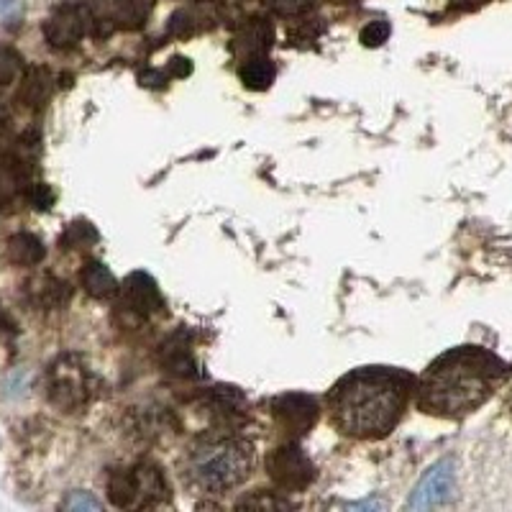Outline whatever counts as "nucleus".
<instances>
[{"label":"nucleus","mask_w":512,"mask_h":512,"mask_svg":"<svg viewBox=\"0 0 512 512\" xmlns=\"http://www.w3.org/2000/svg\"><path fill=\"white\" fill-rule=\"evenodd\" d=\"M507 367L484 349H456L441 356L420 382V408L443 418L472 413L489 400Z\"/></svg>","instance_id":"nucleus-1"},{"label":"nucleus","mask_w":512,"mask_h":512,"mask_svg":"<svg viewBox=\"0 0 512 512\" xmlns=\"http://www.w3.org/2000/svg\"><path fill=\"white\" fill-rule=\"evenodd\" d=\"M410 395V377L390 369H361L349 374L331 395L338 428L356 438L387 436L402 418Z\"/></svg>","instance_id":"nucleus-2"},{"label":"nucleus","mask_w":512,"mask_h":512,"mask_svg":"<svg viewBox=\"0 0 512 512\" xmlns=\"http://www.w3.org/2000/svg\"><path fill=\"white\" fill-rule=\"evenodd\" d=\"M254 454L239 438H213L192 448L187 477L205 492H223L249 477Z\"/></svg>","instance_id":"nucleus-3"},{"label":"nucleus","mask_w":512,"mask_h":512,"mask_svg":"<svg viewBox=\"0 0 512 512\" xmlns=\"http://www.w3.org/2000/svg\"><path fill=\"white\" fill-rule=\"evenodd\" d=\"M90 395L88 369L77 356H62L49 369V400L62 410H80Z\"/></svg>","instance_id":"nucleus-4"},{"label":"nucleus","mask_w":512,"mask_h":512,"mask_svg":"<svg viewBox=\"0 0 512 512\" xmlns=\"http://www.w3.org/2000/svg\"><path fill=\"white\" fill-rule=\"evenodd\" d=\"M152 0H88L90 26L95 34L105 36L116 29H136L144 24Z\"/></svg>","instance_id":"nucleus-5"},{"label":"nucleus","mask_w":512,"mask_h":512,"mask_svg":"<svg viewBox=\"0 0 512 512\" xmlns=\"http://www.w3.org/2000/svg\"><path fill=\"white\" fill-rule=\"evenodd\" d=\"M90 26L88 8L82 6H62L49 16L44 24V36H47L49 47L54 49H72L77 47Z\"/></svg>","instance_id":"nucleus-6"},{"label":"nucleus","mask_w":512,"mask_h":512,"mask_svg":"<svg viewBox=\"0 0 512 512\" xmlns=\"http://www.w3.org/2000/svg\"><path fill=\"white\" fill-rule=\"evenodd\" d=\"M451 487H454V464L443 459L436 466H431V472L420 479L405 507L408 510H428V507L443 505L451 497Z\"/></svg>","instance_id":"nucleus-7"},{"label":"nucleus","mask_w":512,"mask_h":512,"mask_svg":"<svg viewBox=\"0 0 512 512\" xmlns=\"http://www.w3.org/2000/svg\"><path fill=\"white\" fill-rule=\"evenodd\" d=\"M269 474L285 489H303L315 477L313 464L297 446H285L274 451V456L269 459Z\"/></svg>","instance_id":"nucleus-8"},{"label":"nucleus","mask_w":512,"mask_h":512,"mask_svg":"<svg viewBox=\"0 0 512 512\" xmlns=\"http://www.w3.org/2000/svg\"><path fill=\"white\" fill-rule=\"evenodd\" d=\"M277 418L290 428L292 433H305L310 425H315L318 408L315 402L305 395H287L277 402Z\"/></svg>","instance_id":"nucleus-9"},{"label":"nucleus","mask_w":512,"mask_h":512,"mask_svg":"<svg viewBox=\"0 0 512 512\" xmlns=\"http://www.w3.org/2000/svg\"><path fill=\"white\" fill-rule=\"evenodd\" d=\"M126 303L136 313L152 315L162 308V295H159L152 277H146V274L139 272L126 282Z\"/></svg>","instance_id":"nucleus-10"},{"label":"nucleus","mask_w":512,"mask_h":512,"mask_svg":"<svg viewBox=\"0 0 512 512\" xmlns=\"http://www.w3.org/2000/svg\"><path fill=\"white\" fill-rule=\"evenodd\" d=\"M49 93H52V75L47 67H29L18 88V100L26 108H41L49 100Z\"/></svg>","instance_id":"nucleus-11"},{"label":"nucleus","mask_w":512,"mask_h":512,"mask_svg":"<svg viewBox=\"0 0 512 512\" xmlns=\"http://www.w3.org/2000/svg\"><path fill=\"white\" fill-rule=\"evenodd\" d=\"M29 175V157H11L0 162V205L13 203Z\"/></svg>","instance_id":"nucleus-12"},{"label":"nucleus","mask_w":512,"mask_h":512,"mask_svg":"<svg viewBox=\"0 0 512 512\" xmlns=\"http://www.w3.org/2000/svg\"><path fill=\"white\" fill-rule=\"evenodd\" d=\"M274 39V29L264 21V18H254L251 24H246L244 29L236 34V41H233V47L239 54H249V57H256V54H262L264 49L272 44Z\"/></svg>","instance_id":"nucleus-13"},{"label":"nucleus","mask_w":512,"mask_h":512,"mask_svg":"<svg viewBox=\"0 0 512 512\" xmlns=\"http://www.w3.org/2000/svg\"><path fill=\"white\" fill-rule=\"evenodd\" d=\"M8 259L18 267H34L44 259V244L36 239L34 233H16L8 241Z\"/></svg>","instance_id":"nucleus-14"},{"label":"nucleus","mask_w":512,"mask_h":512,"mask_svg":"<svg viewBox=\"0 0 512 512\" xmlns=\"http://www.w3.org/2000/svg\"><path fill=\"white\" fill-rule=\"evenodd\" d=\"M108 492H111V500L116 507H139V487H136V472H116L108 477Z\"/></svg>","instance_id":"nucleus-15"},{"label":"nucleus","mask_w":512,"mask_h":512,"mask_svg":"<svg viewBox=\"0 0 512 512\" xmlns=\"http://www.w3.org/2000/svg\"><path fill=\"white\" fill-rule=\"evenodd\" d=\"M82 285H85V290H88L90 295L100 297V300H103V297H111L113 292L118 290L113 274L100 262L85 264V269H82Z\"/></svg>","instance_id":"nucleus-16"},{"label":"nucleus","mask_w":512,"mask_h":512,"mask_svg":"<svg viewBox=\"0 0 512 512\" xmlns=\"http://www.w3.org/2000/svg\"><path fill=\"white\" fill-rule=\"evenodd\" d=\"M241 80H244L246 88L251 90H264L269 88V82L274 80V67L267 57L256 54V57H249L244 64H241Z\"/></svg>","instance_id":"nucleus-17"},{"label":"nucleus","mask_w":512,"mask_h":512,"mask_svg":"<svg viewBox=\"0 0 512 512\" xmlns=\"http://www.w3.org/2000/svg\"><path fill=\"white\" fill-rule=\"evenodd\" d=\"M39 305H47V308H59V305H64L67 300H70V285H64V282L54 280V277H41L39 282Z\"/></svg>","instance_id":"nucleus-18"},{"label":"nucleus","mask_w":512,"mask_h":512,"mask_svg":"<svg viewBox=\"0 0 512 512\" xmlns=\"http://www.w3.org/2000/svg\"><path fill=\"white\" fill-rule=\"evenodd\" d=\"M21 67H24V59L13 47L0 44V88L3 85H11L18 75H21Z\"/></svg>","instance_id":"nucleus-19"},{"label":"nucleus","mask_w":512,"mask_h":512,"mask_svg":"<svg viewBox=\"0 0 512 512\" xmlns=\"http://www.w3.org/2000/svg\"><path fill=\"white\" fill-rule=\"evenodd\" d=\"M93 241H98V233H95V228L90 226V223H72V226L64 231L59 244H62L64 249H80V246H88L93 244Z\"/></svg>","instance_id":"nucleus-20"},{"label":"nucleus","mask_w":512,"mask_h":512,"mask_svg":"<svg viewBox=\"0 0 512 512\" xmlns=\"http://www.w3.org/2000/svg\"><path fill=\"white\" fill-rule=\"evenodd\" d=\"M387 39H390V24L387 21H374V24L364 26V31H361L364 47H382Z\"/></svg>","instance_id":"nucleus-21"},{"label":"nucleus","mask_w":512,"mask_h":512,"mask_svg":"<svg viewBox=\"0 0 512 512\" xmlns=\"http://www.w3.org/2000/svg\"><path fill=\"white\" fill-rule=\"evenodd\" d=\"M26 198H29V203L34 205V208L47 210V208H52V203H54V192L49 190V185H44V182H36V185H29V190H26Z\"/></svg>","instance_id":"nucleus-22"},{"label":"nucleus","mask_w":512,"mask_h":512,"mask_svg":"<svg viewBox=\"0 0 512 512\" xmlns=\"http://www.w3.org/2000/svg\"><path fill=\"white\" fill-rule=\"evenodd\" d=\"M310 0H272V6L277 8L280 13H285V16H292V13H300L308 8Z\"/></svg>","instance_id":"nucleus-23"},{"label":"nucleus","mask_w":512,"mask_h":512,"mask_svg":"<svg viewBox=\"0 0 512 512\" xmlns=\"http://www.w3.org/2000/svg\"><path fill=\"white\" fill-rule=\"evenodd\" d=\"M64 505H67V510H88V507L90 510H98L100 502L93 500V497H88V495H75L64 502Z\"/></svg>","instance_id":"nucleus-24"},{"label":"nucleus","mask_w":512,"mask_h":512,"mask_svg":"<svg viewBox=\"0 0 512 512\" xmlns=\"http://www.w3.org/2000/svg\"><path fill=\"white\" fill-rule=\"evenodd\" d=\"M21 11V0H0V18H13Z\"/></svg>","instance_id":"nucleus-25"},{"label":"nucleus","mask_w":512,"mask_h":512,"mask_svg":"<svg viewBox=\"0 0 512 512\" xmlns=\"http://www.w3.org/2000/svg\"><path fill=\"white\" fill-rule=\"evenodd\" d=\"M172 72H175V75H187V72H192V64L187 62V59H175V62H172Z\"/></svg>","instance_id":"nucleus-26"},{"label":"nucleus","mask_w":512,"mask_h":512,"mask_svg":"<svg viewBox=\"0 0 512 512\" xmlns=\"http://www.w3.org/2000/svg\"><path fill=\"white\" fill-rule=\"evenodd\" d=\"M8 333H13V323H11V320H8V315L3 313V310H0V341H3V338H6Z\"/></svg>","instance_id":"nucleus-27"},{"label":"nucleus","mask_w":512,"mask_h":512,"mask_svg":"<svg viewBox=\"0 0 512 512\" xmlns=\"http://www.w3.org/2000/svg\"><path fill=\"white\" fill-rule=\"evenodd\" d=\"M6 128H8V113L0 108V136L6 134Z\"/></svg>","instance_id":"nucleus-28"}]
</instances>
